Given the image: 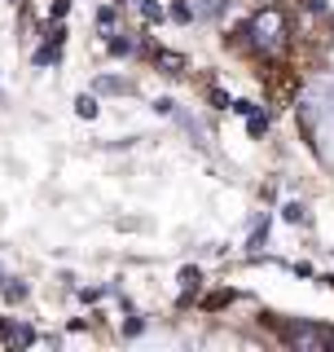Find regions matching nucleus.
<instances>
[{
  "label": "nucleus",
  "instance_id": "8",
  "mask_svg": "<svg viewBox=\"0 0 334 352\" xmlns=\"http://www.w3.org/2000/svg\"><path fill=\"white\" fill-rule=\"evenodd\" d=\"M0 106H5V93H0Z\"/></svg>",
  "mask_w": 334,
  "mask_h": 352
},
{
  "label": "nucleus",
  "instance_id": "6",
  "mask_svg": "<svg viewBox=\"0 0 334 352\" xmlns=\"http://www.w3.org/2000/svg\"><path fill=\"white\" fill-rule=\"evenodd\" d=\"M159 66H163L167 75H176V71H181V58H172V53H163V58H159Z\"/></svg>",
  "mask_w": 334,
  "mask_h": 352
},
{
  "label": "nucleus",
  "instance_id": "5",
  "mask_svg": "<svg viewBox=\"0 0 334 352\" xmlns=\"http://www.w3.org/2000/svg\"><path fill=\"white\" fill-rule=\"evenodd\" d=\"M97 93H128L124 80H97Z\"/></svg>",
  "mask_w": 334,
  "mask_h": 352
},
{
  "label": "nucleus",
  "instance_id": "1",
  "mask_svg": "<svg viewBox=\"0 0 334 352\" xmlns=\"http://www.w3.org/2000/svg\"><path fill=\"white\" fill-rule=\"evenodd\" d=\"M251 36H255V44H260V49H277V44H282V36H286L282 14H277V9H260V14H255V22H251Z\"/></svg>",
  "mask_w": 334,
  "mask_h": 352
},
{
  "label": "nucleus",
  "instance_id": "7",
  "mask_svg": "<svg viewBox=\"0 0 334 352\" xmlns=\"http://www.w3.org/2000/svg\"><path fill=\"white\" fill-rule=\"evenodd\" d=\"M80 115H84V119L97 115V102H93V97H80Z\"/></svg>",
  "mask_w": 334,
  "mask_h": 352
},
{
  "label": "nucleus",
  "instance_id": "9",
  "mask_svg": "<svg viewBox=\"0 0 334 352\" xmlns=\"http://www.w3.org/2000/svg\"><path fill=\"white\" fill-rule=\"evenodd\" d=\"M330 27H334V14H330Z\"/></svg>",
  "mask_w": 334,
  "mask_h": 352
},
{
  "label": "nucleus",
  "instance_id": "2",
  "mask_svg": "<svg viewBox=\"0 0 334 352\" xmlns=\"http://www.w3.org/2000/svg\"><path fill=\"white\" fill-rule=\"evenodd\" d=\"M286 344L299 348V352H317L321 344H330V335H321V330H308V326H291V330H286Z\"/></svg>",
  "mask_w": 334,
  "mask_h": 352
},
{
  "label": "nucleus",
  "instance_id": "3",
  "mask_svg": "<svg viewBox=\"0 0 334 352\" xmlns=\"http://www.w3.org/2000/svg\"><path fill=\"white\" fill-rule=\"evenodd\" d=\"M189 14H198V18H220L225 14V0H194V9Z\"/></svg>",
  "mask_w": 334,
  "mask_h": 352
},
{
  "label": "nucleus",
  "instance_id": "4",
  "mask_svg": "<svg viewBox=\"0 0 334 352\" xmlns=\"http://www.w3.org/2000/svg\"><path fill=\"white\" fill-rule=\"evenodd\" d=\"M97 27H102V31H115V27H119L115 9H102V14H97Z\"/></svg>",
  "mask_w": 334,
  "mask_h": 352
}]
</instances>
